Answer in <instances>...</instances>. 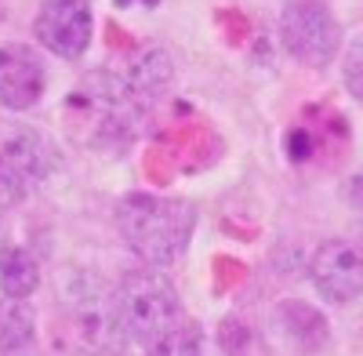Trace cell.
<instances>
[{"mask_svg":"<svg viewBox=\"0 0 363 356\" xmlns=\"http://www.w3.org/2000/svg\"><path fill=\"white\" fill-rule=\"evenodd\" d=\"M196 215L186 200H167L153 193H131L116 207V229L135 258L157 265L178 262L189 247Z\"/></svg>","mask_w":363,"mask_h":356,"instance_id":"obj_1","label":"cell"},{"mask_svg":"<svg viewBox=\"0 0 363 356\" xmlns=\"http://www.w3.org/2000/svg\"><path fill=\"white\" fill-rule=\"evenodd\" d=\"M116 309H120V323L131 342L149 345L153 338L167 335L171 328H178L182 320V299L174 284L157 273V269H135L124 277L116 291Z\"/></svg>","mask_w":363,"mask_h":356,"instance_id":"obj_2","label":"cell"},{"mask_svg":"<svg viewBox=\"0 0 363 356\" xmlns=\"http://www.w3.org/2000/svg\"><path fill=\"white\" fill-rule=\"evenodd\" d=\"M280 37L301 66H327L342 44L338 22L323 0H291L280 11Z\"/></svg>","mask_w":363,"mask_h":356,"instance_id":"obj_3","label":"cell"},{"mask_svg":"<svg viewBox=\"0 0 363 356\" xmlns=\"http://www.w3.org/2000/svg\"><path fill=\"white\" fill-rule=\"evenodd\" d=\"M44 142L29 128H0V207L18 204L44 178Z\"/></svg>","mask_w":363,"mask_h":356,"instance_id":"obj_4","label":"cell"},{"mask_svg":"<svg viewBox=\"0 0 363 356\" xmlns=\"http://www.w3.org/2000/svg\"><path fill=\"white\" fill-rule=\"evenodd\" d=\"M309 273L327 302L349 306L363 294V247L352 240H327L316 247Z\"/></svg>","mask_w":363,"mask_h":356,"instance_id":"obj_5","label":"cell"},{"mask_svg":"<svg viewBox=\"0 0 363 356\" xmlns=\"http://www.w3.org/2000/svg\"><path fill=\"white\" fill-rule=\"evenodd\" d=\"M73 302V328H77V338L87 345V349H113L120 352L131 338L124 331V323H120V309H116V294L95 287V291H73L69 294Z\"/></svg>","mask_w":363,"mask_h":356,"instance_id":"obj_6","label":"cell"},{"mask_svg":"<svg viewBox=\"0 0 363 356\" xmlns=\"http://www.w3.org/2000/svg\"><path fill=\"white\" fill-rule=\"evenodd\" d=\"M91 26L87 0H48L37 15V40L58 58H80L91 44Z\"/></svg>","mask_w":363,"mask_h":356,"instance_id":"obj_7","label":"cell"},{"mask_svg":"<svg viewBox=\"0 0 363 356\" xmlns=\"http://www.w3.org/2000/svg\"><path fill=\"white\" fill-rule=\"evenodd\" d=\"M44 95V62L26 48H0V106L29 109Z\"/></svg>","mask_w":363,"mask_h":356,"instance_id":"obj_8","label":"cell"},{"mask_svg":"<svg viewBox=\"0 0 363 356\" xmlns=\"http://www.w3.org/2000/svg\"><path fill=\"white\" fill-rule=\"evenodd\" d=\"M124 84H128V91L149 109V106L164 95V87L171 84V58H167L164 51H157V48L142 51L135 62H131Z\"/></svg>","mask_w":363,"mask_h":356,"instance_id":"obj_9","label":"cell"},{"mask_svg":"<svg viewBox=\"0 0 363 356\" xmlns=\"http://www.w3.org/2000/svg\"><path fill=\"white\" fill-rule=\"evenodd\" d=\"M37 342V316L26 299L0 302V352H26Z\"/></svg>","mask_w":363,"mask_h":356,"instance_id":"obj_10","label":"cell"},{"mask_svg":"<svg viewBox=\"0 0 363 356\" xmlns=\"http://www.w3.org/2000/svg\"><path fill=\"white\" fill-rule=\"evenodd\" d=\"M40 284V269L29 251L22 247H4L0 251V287L8 299H29Z\"/></svg>","mask_w":363,"mask_h":356,"instance_id":"obj_11","label":"cell"},{"mask_svg":"<svg viewBox=\"0 0 363 356\" xmlns=\"http://www.w3.org/2000/svg\"><path fill=\"white\" fill-rule=\"evenodd\" d=\"M142 356H203V342H200V331L182 320L178 328L149 342Z\"/></svg>","mask_w":363,"mask_h":356,"instance_id":"obj_12","label":"cell"},{"mask_svg":"<svg viewBox=\"0 0 363 356\" xmlns=\"http://www.w3.org/2000/svg\"><path fill=\"white\" fill-rule=\"evenodd\" d=\"M345 87L356 102H363V44H352L345 55Z\"/></svg>","mask_w":363,"mask_h":356,"instance_id":"obj_13","label":"cell"},{"mask_svg":"<svg viewBox=\"0 0 363 356\" xmlns=\"http://www.w3.org/2000/svg\"><path fill=\"white\" fill-rule=\"evenodd\" d=\"M51 356H99L95 349H87L84 342H73V345H58Z\"/></svg>","mask_w":363,"mask_h":356,"instance_id":"obj_14","label":"cell"},{"mask_svg":"<svg viewBox=\"0 0 363 356\" xmlns=\"http://www.w3.org/2000/svg\"><path fill=\"white\" fill-rule=\"evenodd\" d=\"M349 200H352L356 207H363V171L352 174V182H349Z\"/></svg>","mask_w":363,"mask_h":356,"instance_id":"obj_15","label":"cell"}]
</instances>
